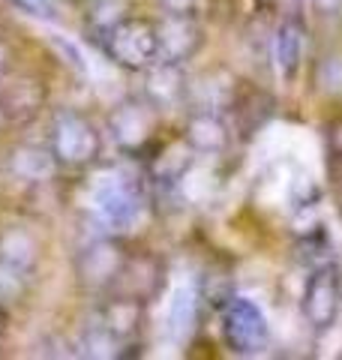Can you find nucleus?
Instances as JSON below:
<instances>
[{"instance_id":"obj_1","label":"nucleus","mask_w":342,"mask_h":360,"mask_svg":"<svg viewBox=\"0 0 342 360\" xmlns=\"http://www.w3.org/2000/svg\"><path fill=\"white\" fill-rule=\"evenodd\" d=\"M102 49L108 60L123 66V70H147L159 60V33L156 25L144 18H120L114 27L102 33Z\"/></svg>"},{"instance_id":"obj_2","label":"nucleus","mask_w":342,"mask_h":360,"mask_svg":"<svg viewBox=\"0 0 342 360\" xmlns=\"http://www.w3.org/2000/svg\"><path fill=\"white\" fill-rule=\"evenodd\" d=\"M51 153L61 165L84 168L99 160L102 153V135L84 115L63 111L51 127Z\"/></svg>"},{"instance_id":"obj_3","label":"nucleus","mask_w":342,"mask_h":360,"mask_svg":"<svg viewBox=\"0 0 342 360\" xmlns=\"http://www.w3.org/2000/svg\"><path fill=\"white\" fill-rule=\"evenodd\" d=\"M90 207L99 217V222H106L108 229L120 231L141 217V195L139 186L123 174H106L96 180L94 195H90Z\"/></svg>"},{"instance_id":"obj_4","label":"nucleus","mask_w":342,"mask_h":360,"mask_svg":"<svg viewBox=\"0 0 342 360\" xmlns=\"http://www.w3.org/2000/svg\"><path fill=\"white\" fill-rule=\"evenodd\" d=\"M222 333L228 348L237 354H258L270 342V328H267L265 312L246 297H232L225 303Z\"/></svg>"},{"instance_id":"obj_5","label":"nucleus","mask_w":342,"mask_h":360,"mask_svg":"<svg viewBox=\"0 0 342 360\" xmlns=\"http://www.w3.org/2000/svg\"><path fill=\"white\" fill-rule=\"evenodd\" d=\"M37 267V240L25 229L0 234V297L13 300L27 288Z\"/></svg>"},{"instance_id":"obj_6","label":"nucleus","mask_w":342,"mask_h":360,"mask_svg":"<svg viewBox=\"0 0 342 360\" xmlns=\"http://www.w3.org/2000/svg\"><path fill=\"white\" fill-rule=\"evenodd\" d=\"M342 307V276L336 264H322L312 270V276L306 279L303 288V319L310 321V328L327 330L334 328L336 315Z\"/></svg>"},{"instance_id":"obj_7","label":"nucleus","mask_w":342,"mask_h":360,"mask_svg":"<svg viewBox=\"0 0 342 360\" xmlns=\"http://www.w3.org/2000/svg\"><path fill=\"white\" fill-rule=\"evenodd\" d=\"M129 258L123 255L120 243L111 240V238H99V240H90L82 252H78V262H75V270H78V283L84 288H94V291H102L114 285L123 274Z\"/></svg>"},{"instance_id":"obj_8","label":"nucleus","mask_w":342,"mask_h":360,"mask_svg":"<svg viewBox=\"0 0 342 360\" xmlns=\"http://www.w3.org/2000/svg\"><path fill=\"white\" fill-rule=\"evenodd\" d=\"M153 105L147 99H127L111 111L108 117V129L111 139L120 144L123 150H139L151 141L153 127H156V115Z\"/></svg>"},{"instance_id":"obj_9","label":"nucleus","mask_w":342,"mask_h":360,"mask_svg":"<svg viewBox=\"0 0 342 360\" xmlns=\"http://www.w3.org/2000/svg\"><path fill=\"white\" fill-rule=\"evenodd\" d=\"M156 33H159V60L168 63H186L189 58H196L204 42L198 21L184 15H165L163 25H156Z\"/></svg>"},{"instance_id":"obj_10","label":"nucleus","mask_w":342,"mask_h":360,"mask_svg":"<svg viewBox=\"0 0 342 360\" xmlns=\"http://www.w3.org/2000/svg\"><path fill=\"white\" fill-rule=\"evenodd\" d=\"M186 75L180 70V63H168V60H156L153 66H147V103L153 108H175L180 99L186 96Z\"/></svg>"},{"instance_id":"obj_11","label":"nucleus","mask_w":342,"mask_h":360,"mask_svg":"<svg viewBox=\"0 0 342 360\" xmlns=\"http://www.w3.org/2000/svg\"><path fill=\"white\" fill-rule=\"evenodd\" d=\"M273 60H277V70L282 78H291L300 72L303 63V30L298 21H282L277 27V37H273Z\"/></svg>"},{"instance_id":"obj_12","label":"nucleus","mask_w":342,"mask_h":360,"mask_svg":"<svg viewBox=\"0 0 342 360\" xmlns=\"http://www.w3.org/2000/svg\"><path fill=\"white\" fill-rule=\"evenodd\" d=\"M186 144L189 150H198V153H220L228 144V129L220 120V115L198 108L186 127Z\"/></svg>"},{"instance_id":"obj_13","label":"nucleus","mask_w":342,"mask_h":360,"mask_svg":"<svg viewBox=\"0 0 342 360\" xmlns=\"http://www.w3.org/2000/svg\"><path fill=\"white\" fill-rule=\"evenodd\" d=\"M198 321V297L189 285H180L168 303V333L175 342H186Z\"/></svg>"},{"instance_id":"obj_14","label":"nucleus","mask_w":342,"mask_h":360,"mask_svg":"<svg viewBox=\"0 0 342 360\" xmlns=\"http://www.w3.org/2000/svg\"><path fill=\"white\" fill-rule=\"evenodd\" d=\"M139 319H141V309H139V300L135 297H118V300H111L106 309H102L99 315V321L106 324V328L118 336L120 342H127L129 336L139 330Z\"/></svg>"},{"instance_id":"obj_15","label":"nucleus","mask_w":342,"mask_h":360,"mask_svg":"<svg viewBox=\"0 0 342 360\" xmlns=\"http://www.w3.org/2000/svg\"><path fill=\"white\" fill-rule=\"evenodd\" d=\"M54 153L49 150H42V148H18L13 153V160H9V168H13V174L21 177V180H45V177H51L54 172Z\"/></svg>"},{"instance_id":"obj_16","label":"nucleus","mask_w":342,"mask_h":360,"mask_svg":"<svg viewBox=\"0 0 342 360\" xmlns=\"http://www.w3.org/2000/svg\"><path fill=\"white\" fill-rule=\"evenodd\" d=\"M196 94L201 99V111H220L232 103L234 82L225 72H210V75H204V82L196 87Z\"/></svg>"},{"instance_id":"obj_17","label":"nucleus","mask_w":342,"mask_h":360,"mask_svg":"<svg viewBox=\"0 0 342 360\" xmlns=\"http://www.w3.org/2000/svg\"><path fill=\"white\" fill-rule=\"evenodd\" d=\"M82 348H84V354H90V357H114L118 354V348H120V340L96 319L94 324H87Z\"/></svg>"},{"instance_id":"obj_18","label":"nucleus","mask_w":342,"mask_h":360,"mask_svg":"<svg viewBox=\"0 0 342 360\" xmlns=\"http://www.w3.org/2000/svg\"><path fill=\"white\" fill-rule=\"evenodd\" d=\"M90 25L99 30V37L106 33L108 27H114L123 15V0H94V6H90Z\"/></svg>"},{"instance_id":"obj_19","label":"nucleus","mask_w":342,"mask_h":360,"mask_svg":"<svg viewBox=\"0 0 342 360\" xmlns=\"http://www.w3.org/2000/svg\"><path fill=\"white\" fill-rule=\"evenodd\" d=\"M318 84L327 90H342V54H330L318 66Z\"/></svg>"},{"instance_id":"obj_20","label":"nucleus","mask_w":342,"mask_h":360,"mask_svg":"<svg viewBox=\"0 0 342 360\" xmlns=\"http://www.w3.org/2000/svg\"><path fill=\"white\" fill-rule=\"evenodd\" d=\"M165 15H184V18H196L201 0H159Z\"/></svg>"},{"instance_id":"obj_21","label":"nucleus","mask_w":342,"mask_h":360,"mask_svg":"<svg viewBox=\"0 0 342 360\" xmlns=\"http://www.w3.org/2000/svg\"><path fill=\"white\" fill-rule=\"evenodd\" d=\"M18 9H25L27 15H39V18H51L54 15V4L57 0H13Z\"/></svg>"},{"instance_id":"obj_22","label":"nucleus","mask_w":342,"mask_h":360,"mask_svg":"<svg viewBox=\"0 0 342 360\" xmlns=\"http://www.w3.org/2000/svg\"><path fill=\"white\" fill-rule=\"evenodd\" d=\"M312 4H315L318 13H324V15L339 13V9H342V0H312Z\"/></svg>"},{"instance_id":"obj_23","label":"nucleus","mask_w":342,"mask_h":360,"mask_svg":"<svg viewBox=\"0 0 342 360\" xmlns=\"http://www.w3.org/2000/svg\"><path fill=\"white\" fill-rule=\"evenodd\" d=\"M330 148H334V150L342 156V120L330 127Z\"/></svg>"},{"instance_id":"obj_24","label":"nucleus","mask_w":342,"mask_h":360,"mask_svg":"<svg viewBox=\"0 0 342 360\" xmlns=\"http://www.w3.org/2000/svg\"><path fill=\"white\" fill-rule=\"evenodd\" d=\"M6 72H9V49L0 42V78H4Z\"/></svg>"},{"instance_id":"obj_25","label":"nucleus","mask_w":342,"mask_h":360,"mask_svg":"<svg viewBox=\"0 0 342 360\" xmlns=\"http://www.w3.org/2000/svg\"><path fill=\"white\" fill-rule=\"evenodd\" d=\"M4 117H6V115H4V108H0V127H4Z\"/></svg>"},{"instance_id":"obj_26","label":"nucleus","mask_w":342,"mask_h":360,"mask_svg":"<svg viewBox=\"0 0 342 360\" xmlns=\"http://www.w3.org/2000/svg\"><path fill=\"white\" fill-rule=\"evenodd\" d=\"M258 4H273V0H258Z\"/></svg>"}]
</instances>
